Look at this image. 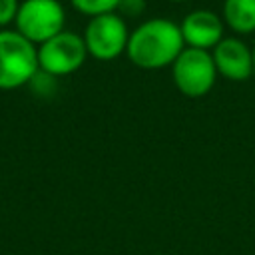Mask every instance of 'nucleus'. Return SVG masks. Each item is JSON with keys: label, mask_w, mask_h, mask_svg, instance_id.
I'll list each match as a JSON object with an SVG mask.
<instances>
[{"label": "nucleus", "mask_w": 255, "mask_h": 255, "mask_svg": "<svg viewBox=\"0 0 255 255\" xmlns=\"http://www.w3.org/2000/svg\"><path fill=\"white\" fill-rule=\"evenodd\" d=\"M183 48L185 42L179 24L167 18H149L129 32L126 52L137 68L157 70L171 66Z\"/></svg>", "instance_id": "1"}, {"label": "nucleus", "mask_w": 255, "mask_h": 255, "mask_svg": "<svg viewBox=\"0 0 255 255\" xmlns=\"http://www.w3.org/2000/svg\"><path fill=\"white\" fill-rule=\"evenodd\" d=\"M38 72V46L16 30H0V90L30 84Z\"/></svg>", "instance_id": "2"}, {"label": "nucleus", "mask_w": 255, "mask_h": 255, "mask_svg": "<svg viewBox=\"0 0 255 255\" xmlns=\"http://www.w3.org/2000/svg\"><path fill=\"white\" fill-rule=\"evenodd\" d=\"M16 32L32 44H44L64 30L66 12L58 0H24L16 12Z\"/></svg>", "instance_id": "3"}, {"label": "nucleus", "mask_w": 255, "mask_h": 255, "mask_svg": "<svg viewBox=\"0 0 255 255\" xmlns=\"http://www.w3.org/2000/svg\"><path fill=\"white\" fill-rule=\"evenodd\" d=\"M171 76L175 88L183 96L201 98L213 88L217 78V68L209 50L187 46L171 64Z\"/></svg>", "instance_id": "4"}, {"label": "nucleus", "mask_w": 255, "mask_h": 255, "mask_svg": "<svg viewBox=\"0 0 255 255\" xmlns=\"http://www.w3.org/2000/svg\"><path fill=\"white\" fill-rule=\"evenodd\" d=\"M82 38L90 56L98 60H114L126 52L129 30L118 12H108L90 18Z\"/></svg>", "instance_id": "5"}, {"label": "nucleus", "mask_w": 255, "mask_h": 255, "mask_svg": "<svg viewBox=\"0 0 255 255\" xmlns=\"http://www.w3.org/2000/svg\"><path fill=\"white\" fill-rule=\"evenodd\" d=\"M88 56L84 38L76 32L62 30L54 38L38 46V66L42 72L58 78L82 68Z\"/></svg>", "instance_id": "6"}, {"label": "nucleus", "mask_w": 255, "mask_h": 255, "mask_svg": "<svg viewBox=\"0 0 255 255\" xmlns=\"http://www.w3.org/2000/svg\"><path fill=\"white\" fill-rule=\"evenodd\" d=\"M217 74H223L229 80L243 82L253 74V52L251 48L233 36H223V40L211 52Z\"/></svg>", "instance_id": "7"}, {"label": "nucleus", "mask_w": 255, "mask_h": 255, "mask_svg": "<svg viewBox=\"0 0 255 255\" xmlns=\"http://www.w3.org/2000/svg\"><path fill=\"white\" fill-rule=\"evenodd\" d=\"M183 42L189 48L209 50L223 40V20L211 10H191L179 24Z\"/></svg>", "instance_id": "8"}, {"label": "nucleus", "mask_w": 255, "mask_h": 255, "mask_svg": "<svg viewBox=\"0 0 255 255\" xmlns=\"http://www.w3.org/2000/svg\"><path fill=\"white\" fill-rule=\"evenodd\" d=\"M225 24L239 32L249 34L255 30V0H223Z\"/></svg>", "instance_id": "9"}, {"label": "nucleus", "mask_w": 255, "mask_h": 255, "mask_svg": "<svg viewBox=\"0 0 255 255\" xmlns=\"http://www.w3.org/2000/svg\"><path fill=\"white\" fill-rule=\"evenodd\" d=\"M120 0H72L74 8L88 14V16H100V14H108V12H116Z\"/></svg>", "instance_id": "10"}, {"label": "nucleus", "mask_w": 255, "mask_h": 255, "mask_svg": "<svg viewBox=\"0 0 255 255\" xmlns=\"http://www.w3.org/2000/svg\"><path fill=\"white\" fill-rule=\"evenodd\" d=\"M145 10V0H120L116 12L126 20V18H137Z\"/></svg>", "instance_id": "11"}, {"label": "nucleus", "mask_w": 255, "mask_h": 255, "mask_svg": "<svg viewBox=\"0 0 255 255\" xmlns=\"http://www.w3.org/2000/svg\"><path fill=\"white\" fill-rule=\"evenodd\" d=\"M20 2L18 0H0V26L14 22Z\"/></svg>", "instance_id": "12"}, {"label": "nucleus", "mask_w": 255, "mask_h": 255, "mask_svg": "<svg viewBox=\"0 0 255 255\" xmlns=\"http://www.w3.org/2000/svg\"><path fill=\"white\" fill-rule=\"evenodd\" d=\"M251 52H253V74H255V48H253Z\"/></svg>", "instance_id": "13"}, {"label": "nucleus", "mask_w": 255, "mask_h": 255, "mask_svg": "<svg viewBox=\"0 0 255 255\" xmlns=\"http://www.w3.org/2000/svg\"><path fill=\"white\" fill-rule=\"evenodd\" d=\"M173 2H181V0H173Z\"/></svg>", "instance_id": "14"}]
</instances>
